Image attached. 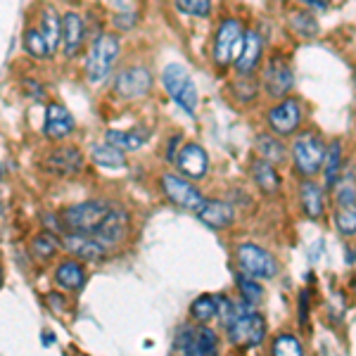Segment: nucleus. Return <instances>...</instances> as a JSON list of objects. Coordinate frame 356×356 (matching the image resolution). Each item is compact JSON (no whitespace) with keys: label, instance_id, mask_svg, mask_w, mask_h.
I'll use <instances>...</instances> for the list:
<instances>
[{"label":"nucleus","instance_id":"4468645a","mask_svg":"<svg viewBox=\"0 0 356 356\" xmlns=\"http://www.w3.org/2000/svg\"><path fill=\"white\" fill-rule=\"evenodd\" d=\"M174 162L178 166V171L188 178H202L207 174V169H209V157H207V152L200 145H195V143L183 145L181 150H178Z\"/></svg>","mask_w":356,"mask_h":356},{"label":"nucleus","instance_id":"473e14b6","mask_svg":"<svg viewBox=\"0 0 356 356\" xmlns=\"http://www.w3.org/2000/svg\"><path fill=\"white\" fill-rule=\"evenodd\" d=\"M273 356H304V349L297 337L292 335H280L273 340V349H271Z\"/></svg>","mask_w":356,"mask_h":356},{"label":"nucleus","instance_id":"dca6fc26","mask_svg":"<svg viewBox=\"0 0 356 356\" xmlns=\"http://www.w3.org/2000/svg\"><path fill=\"white\" fill-rule=\"evenodd\" d=\"M62 245H65L72 254L81 257L86 261L102 259V254L107 252V247H102L93 235H83V233H67L65 238H62Z\"/></svg>","mask_w":356,"mask_h":356},{"label":"nucleus","instance_id":"20e7f679","mask_svg":"<svg viewBox=\"0 0 356 356\" xmlns=\"http://www.w3.org/2000/svg\"><path fill=\"white\" fill-rule=\"evenodd\" d=\"M117 55H119V38L112 36V33H102L93 43L88 57H86V74H88L90 81H102L110 74Z\"/></svg>","mask_w":356,"mask_h":356},{"label":"nucleus","instance_id":"6e6552de","mask_svg":"<svg viewBox=\"0 0 356 356\" xmlns=\"http://www.w3.org/2000/svg\"><path fill=\"white\" fill-rule=\"evenodd\" d=\"M162 188H164V195L171 200L176 207L181 209H188V211H197L204 207L207 200L202 197V193L193 186V183L183 181L181 176H174V174H166L162 176Z\"/></svg>","mask_w":356,"mask_h":356},{"label":"nucleus","instance_id":"c756f323","mask_svg":"<svg viewBox=\"0 0 356 356\" xmlns=\"http://www.w3.org/2000/svg\"><path fill=\"white\" fill-rule=\"evenodd\" d=\"M335 226L342 235H356V204L335 207Z\"/></svg>","mask_w":356,"mask_h":356},{"label":"nucleus","instance_id":"7c9ffc66","mask_svg":"<svg viewBox=\"0 0 356 356\" xmlns=\"http://www.w3.org/2000/svg\"><path fill=\"white\" fill-rule=\"evenodd\" d=\"M257 147H259V152H261V159H266V162H283V143L280 140H275V138L271 136H259L257 138Z\"/></svg>","mask_w":356,"mask_h":356},{"label":"nucleus","instance_id":"c9c22d12","mask_svg":"<svg viewBox=\"0 0 356 356\" xmlns=\"http://www.w3.org/2000/svg\"><path fill=\"white\" fill-rule=\"evenodd\" d=\"M292 29H295L300 36H316V33H318V24H316L314 17L307 13L292 15Z\"/></svg>","mask_w":356,"mask_h":356},{"label":"nucleus","instance_id":"412c9836","mask_svg":"<svg viewBox=\"0 0 356 356\" xmlns=\"http://www.w3.org/2000/svg\"><path fill=\"white\" fill-rule=\"evenodd\" d=\"M55 280H57V285L60 288H65V290H79V288H83V283H86V271H83V266L79 261H72V259H67V261H62L60 266H57V271H55Z\"/></svg>","mask_w":356,"mask_h":356},{"label":"nucleus","instance_id":"393cba45","mask_svg":"<svg viewBox=\"0 0 356 356\" xmlns=\"http://www.w3.org/2000/svg\"><path fill=\"white\" fill-rule=\"evenodd\" d=\"M38 31L43 33L45 43H48L50 53H55L57 45H60V38H62V22L60 17H57V13L53 8H43L41 13V29Z\"/></svg>","mask_w":356,"mask_h":356},{"label":"nucleus","instance_id":"cd10ccee","mask_svg":"<svg viewBox=\"0 0 356 356\" xmlns=\"http://www.w3.org/2000/svg\"><path fill=\"white\" fill-rule=\"evenodd\" d=\"M325 186L332 188L340 178V169H342V145L340 143H332V145L325 150Z\"/></svg>","mask_w":356,"mask_h":356},{"label":"nucleus","instance_id":"2eb2a0df","mask_svg":"<svg viewBox=\"0 0 356 356\" xmlns=\"http://www.w3.org/2000/svg\"><path fill=\"white\" fill-rule=\"evenodd\" d=\"M45 166H48V171H53L57 176H74L81 171L83 154L79 152L76 147H57V150L48 154Z\"/></svg>","mask_w":356,"mask_h":356},{"label":"nucleus","instance_id":"f3484780","mask_svg":"<svg viewBox=\"0 0 356 356\" xmlns=\"http://www.w3.org/2000/svg\"><path fill=\"white\" fill-rule=\"evenodd\" d=\"M45 136L53 138V140H60V138H67L74 131V117L69 114L67 107L57 105V102H50L48 110H45Z\"/></svg>","mask_w":356,"mask_h":356},{"label":"nucleus","instance_id":"e433bc0d","mask_svg":"<svg viewBox=\"0 0 356 356\" xmlns=\"http://www.w3.org/2000/svg\"><path fill=\"white\" fill-rule=\"evenodd\" d=\"M178 10L191 17H207L211 10V0H176Z\"/></svg>","mask_w":356,"mask_h":356},{"label":"nucleus","instance_id":"ddd939ff","mask_svg":"<svg viewBox=\"0 0 356 356\" xmlns=\"http://www.w3.org/2000/svg\"><path fill=\"white\" fill-rule=\"evenodd\" d=\"M152 86V76L145 67H131V69H124L122 74L117 76L114 81V88H117L119 95L124 97H140L150 90Z\"/></svg>","mask_w":356,"mask_h":356},{"label":"nucleus","instance_id":"423d86ee","mask_svg":"<svg viewBox=\"0 0 356 356\" xmlns=\"http://www.w3.org/2000/svg\"><path fill=\"white\" fill-rule=\"evenodd\" d=\"M238 264L243 268L245 275L254 280H268L278 273V264L266 250H261L259 245H240L238 247Z\"/></svg>","mask_w":356,"mask_h":356},{"label":"nucleus","instance_id":"58836bf2","mask_svg":"<svg viewBox=\"0 0 356 356\" xmlns=\"http://www.w3.org/2000/svg\"><path fill=\"white\" fill-rule=\"evenodd\" d=\"M307 5H312V8H316V10H325L328 8V3L325 0H304Z\"/></svg>","mask_w":356,"mask_h":356},{"label":"nucleus","instance_id":"f8f14e48","mask_svg":"<svg viewBox=\"0 0 356 356\" xmlns=\"http://www.w3.org/2000/svg\"><path fill=\"white\" fill-rule=\"evenodd\" d=\"M300 124H302V107L300 100H295V97H288V100H283L280 105H275L268 112V126L278 136L292 134Z\"/></svg>","mask_w":356,"mask_h":356},{"label":"nucleus","instance_id":"a878e982","mask_svg":"<svg viewBox=\"0 0 356 356\" xmlns=\"http://www.w3.org/2000/svg\"><path fill=\"white\" fill-rule=\"evenodd\" d=\"M90 154H93L95 164L107 166V169H119V166L126 164L124 152L119 147L110 145V143H97V145L90 147Z\"/></svg>","mask_w":356,"mask_h":356},{"label":"nucleus","instance_id":"2f4dec72","mask_svg":"<svg viewBox=\"0 0 356 356\" xmlns=\"http://www.w3.org/2000/svg\"><path fill=\"white\" fill-rule=\"evenodd\" d=\"M24 48H26V53L33 55V57H48L50 55L48 43H45L43 33L38 31V29H26L24 31Z\"/></svg>","mask_w":356,"mask_h":356},{"label":"nucleus","instance_id":"0eeeda50","mask_svg":"<svg viewBox=\"0 0 356 356\" xmlns=\"http://www.w3.org/2000/svg\"><path fill=\"white\" fill-rule=\"evenodd\" d=\"M178 347L186 356H219V340L216 332L200 325V328H181L178 332Z\"/></svg>","mask_w":356,"mask_h":356},{"label":"nucleus","instance_id":"72a5a7b5","mask_svg":"<svg viewBox=\"0 0 356 356\" xmlns=\"http://www.w3.org/2000/svg\"><path fill=\"white\" fill-rule=\"evenodd\" d=\"M57 247H60V240H57L53 233H41L36 240H33L31 252L38 257V259H50V257L57 252Z\"/></svg>","mask_w":356,"mask_h":356},{"label":"nucleus","instance_id":"4be33fe9","mask_svg":"<svg viewBox=\"0 0 356 356\" xmlns=\"http://www.w3.org/2000/svg\"><path fill=\"white\" fill-rule=\"evenodd\" d=\"M252 178H254V183L261 188L264 193H268V195H273L275 191H278V186H280V178L278 174H275V169H273V164L271 162H266V159H254L252 162Z\"/></svg>","mask_w":356,"mask_h":356},{"label":"nucleus","instance_id":"bb28decb","mask_svg":"<svg viewBox=\"0 0 356 356\" xmlns=\"http://www.w3.org/2000/svg\"><path fill=\"white\" fill-rule=\"evenodd\" d=\"M332 188H335V204H356V176L352 169L340 174Z\"/></svg>","mask_w":356,"mask_h":356},{"label":"nucleus","instance_id":"5701e85b","mask_svg":"<svg viewBox=\"0 0 356 356\" xmlns=\"http://www.w3.org/2000/svg\"><path fill=\"white\" fill-rule=\"evenodd\" d=\"M300 197H302V207H304V211H307V216H312V219H321V216H323V209H325L323 191H321L314 181L302 183Z\"/></svg>","mask_w":356,"mask_h":356},{"label":"nucleus","instance_id":"ea45409f","mask_svg":"<svg viewBox=\"0 0 356 356\" xmlns=\"http://www.w3.org/2000/svg\"><path fill=\"white\" fill-rule=\"evenodd\" d=\"M354 288H356V280H354Z\"/></svg>","mask_w":356,"mask_h":356},{"label":"nucleus","instance_id":"9d476101","mask_svg":"<svg viewBox=\"0 0 356 356\" xmlns=\"http://www.w3.org/2000/svg\"><path fill=\"white\" fill-rule=\"evenodd\" d=\"M126 231H129V214H126L122 207H112L110 214L105 216V221L97 226L93 238L102 247H114L126 238Z\"/></svg>","mask_w":356,"mask_h":356},{"label":"nucleus","instance_id":"b1692460","mask_svg":"<svg viewBox=\"0 0 356 356\" xmlns=\"http://www.w3.org/2000/svg\"><path fill=\"white\" fill-rule=\"evenodd\" d=\"M105 140L110 145L119 147V150H138L147 143V131L145 129H138V131H107Z\"/></svg>","mask_w":356,"mask_h":356},{"label":"nucleus","instance_id":"a19ab883","mask_svg":"<svg viewBox=\"0 0 356 356\" xmlns=\"http://www.w3.org/2000/svg\"><path fill=\"white\" fill-rule=\"evenodd\" d=\"M0 278H3V275H0Z\"/></svg>","mask_w":356,"mask_h":356},{"label":"nucleus","instance_id":"39448f33","mask_svg":"<svg viewBox=\"0 0 356 356\" xmlns=\"http://www.w3.org/2000/svg\"><path fill=\"white\" fill-rule=\"evenodd\" d=\"M292 159H295L297 171H302L304 176L318 174L325 159V147L321 138L316 134H302L292 145Z\"/></svg>","mask_w":356,"mask_h":356},{"label":"nucleus","instance_id":"1a4fd4ad","mask_svg":"<svg viewBox=\"0 0 356 356\" xmlns=\"http://www.w3.org/2000/svg\"><path fill=\"white\" fill-rule=\"evenodd\" d=\"M243 26L238 19H226L221 22L219 31H216V41H214V57L219 65H228L231 57L235 55L238 45H243Z\"/></svg>","mask_w":356,"mask_h":356},{"label":"nucleus","instance_id":"9b49d317","mask_svg":"<svg viewBox=\"0 0 356 356\" xmlns=\"http://www.w3.org/2000/svg\"><path fill=\"white\" fill-rule=\"evenodd\" d=\"M292 69L283 57H271V62L266 65V72H264V86H266V93L271 97H283L292 90Z\"/></svg>","mask_w":356,"mask_h":356},{"label":"nucleus","instance_id":"f03ea898","mask_svg":"<svg viewBox=\"0 0 356 356\" xmlns=\"http://www.w3.org/2000/svg\"><path fill=\"white\" fill-rule=\"evenodd\" d=\"M162 83L164 90L174 97V102L181 110H186L188 114H195L197 110V88H195L191 74L186 72L181 65H166L162 74Z\"/></svg>","mask_w":356,"mask_h":356},{"label":"nucleus","instance_id":"aec40b11","mask_svg":"<svg viewBox=\"0 0 356 356\" xmlns=\"http://www.w3.org/2000/svg\"><path fill=\"white\" fill-rule=\"evenodd\" d=\"M261 48H264V41H261L259 33L257 31L247 33L245 41H243V50H240V55H238V72L250 74L252 69L257 67V62H259Z\"/></svg>","mask_w":356,"mask_h":356},{"label":"nucleus","instance_id":"6ab92c4d","mask_svg":"<svg viewBox=\"0 0 356 356\" xmlns=\"http://www.w3.org/2000/svg\"><path fill=\"white\" fill-rule=\"evenodd\" d=\"M62 41H65V53L76 55L83 43V22L76 13H67L62 17Z\"/></svg>","mask_w":356,"mask_h":356},{"label":"nucleus","instance_id":"a211bd4d","mask_svg":"<svg viewBox=\"0 0 356 356\" xmlns=\"http://www.w3.org/2000/svg\"><path fill=\"white\" fill-rule=\"evenodd\" d=\"M200 219L211 228H228L235 219L233 207L223 200H207L204 207L200 209Z\"/></svg>","mask_w":356,"mask_h":356},{"label":"nucleus","instance_id":"c85d7f7f","mask_svg":"<svg viewBox=\"0 0 356 356\" xmlns=\"http://www.w3.org/2000/svg\"><path fill=\"white\" fill-rule=\"evenodd\" d=\"M191 314H193L195 321H200V323H207V321H211L216 314H219V304H216V297L214 295L197 297V300L193 302V307H191Z\"/></svg>","mask_w":356,"mask_h":356},{"label":"nucleus","instance_id":"f257e3e1","mask_svg":"<svg viewBox=\"0 0 356 356\" xmlns=\"http://www.w3.org/2000/svg\"><path fill=\"white\" fill-rule=\"evenodd\" d=\"M112 204L107 200H88V202L74 204L65 209L62 214V226L69 233H83V235H93L97 231L105 216L110 214Z\"/></svg>","mask_w":356,"mask_h":356},{"label":"nucleus","instance_id":"f704fd0d","mask_svg":"<svg viewBox=\"0 0 356 356\" xmlns=\"http://www.w3.org/2000/svg\"><path fill=\"white\" fill-rule=\"evenodd\" d=\"M238 288H240V295H243V300L247 304H257V302H261V295H264V290H261V285L257 283L254 278H250V275H238Z\"/></svg>","mask_w":356,"mask_h":356},{"label":"nucleus","instance_id":"7ed1b4c3","mask_svg":"<svg viewBox=\"0 0 356 356\" xmlns=\"http://www.w3.org/2000/svg\"><path fill=\"white\" fill-rule=\"evenodd\" d=\"M264 335H266V323L259 314L250 312V309H235L233 321L228 323V337L238 347H257L261 344Z\"/></svg>","mask_w":356,"mask_h":356},{"label":"nucleus","instance_id":"4c0bfd02","mask_svg":"<svg viewBox=\"0 0 356 356\" xmlns=\"http://www.w3.org/2000/svg\"><path fill=\"white\" fill-rule=\"evenodd\" d=\"M307 316H309V295L307 290L302 292V307H300V321L302 323H307Z\"/></svg>","mask_w":356,"mask_h":356}]
</instances>
